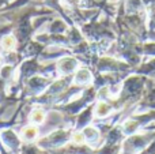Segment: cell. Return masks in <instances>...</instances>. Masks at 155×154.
I'll return each instance as SVG.
<instances>
[{
	"mask_svg": "<svg viewBox=\"0 0 155 154\" xmlns=\"http://www.w3.org/2000/svg\"><path fill=\"white\" fill-rule=\"evenodd\" d=\"M37 134H38L37 128L34 126H29V127H26L23 130V138L27 139V141H31V139H34L37 136Z\"/></svg>",
	"mask_w": 155,
	"mask_h": 154,
	"instance_id": "cell-1",
	"label": "cell"
},
{
	"mask_svg": "<svg viewBox=\"0 0 155 154\" xmlns=\"http://www.w3.org/2000/svg\"><path fill=\"white\" fill-rule=\"evenodd\" d=\"M109 105H107L106 102H99L98 105H97V109H95V115L99 117H104L106 116L107 113H109Z\"/></svg>",
	"mask_w": 155,
	"mask_h": 154,
	"instance_id": "cell-2",
	"label": "cell"
},
{
	"mask_svg": "<svg viewBox=\"0 0 155 154\" xmlns=\"http://www.w3.org/2000/svg\"><path fill=\"white\" fill-rule=\"evenodd\" d=\"M31 122L33 123H37V124H41V123L44 122V119H45V115H44V112L41 111H35L31 113Z\"/></svg>",
	"mask_w": 155,
	"mask_h": 154,
	"instance_id": "cell-3",
	"label": "cell"
},
{
	"mask_svg": "<svg viewBox=\"0 0 155 154\" xmlns=\"http://www.w3.org/2000/svg\"><path fill=\"white\" fill-rule=\"evenodd\" d=\"M2 44H3V48L4 49H11L14 46V44H15V40H14L12 35H7V37L3 38Z\"/></svg>",
	"mask_w": 155,
	"mask_h": 154,
	"instance_id": "cell-4",
	"label": "cell"
},
{
	"mask_svg": "<svg viewBox=\"0 0 155 154\" xmlns=\"http://www.w3.org/2000/svg\"><path fill=\"white\" fill-rule=\"evenodd\" d=\"M72 141L75 142V143L78 145H82L83 142H84V135H83L82 132H76L72 135Z\"/></svg>",
	"mask_w": 155,
	"mask_h": 154,
	"instance_id": "cell-5",
	"label": "cell"
},
{
	"mask_svg": "<svg viewBox=\"0 0 155 154\" xmlns=\"http://www.w3.org/2000/svg\"><path fill=\"white\" fill-rule=\"evenodd\" d=\"M84 132H86V135H87V136H90V138H91V136H94V135H95V131H94L93 128H86V131H84Z\"/></svg>",
	"mask_w": 155,
	"mask_h": 154,
	"instance_id": "cell-6",
	"label": "cell"
}]
</instances>
